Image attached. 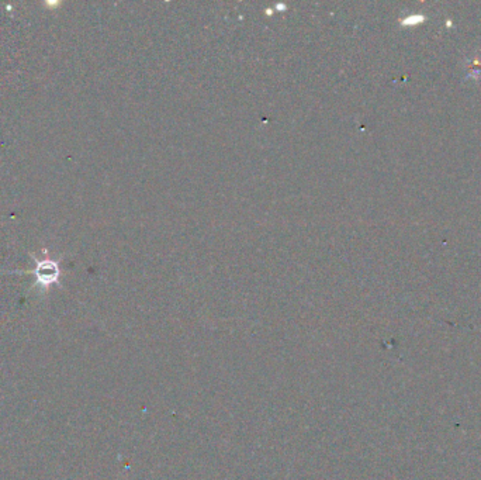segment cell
<instances>
[{
	"instance_id": "obj_1",
	"label": "cell",
	"mask_w": 481,
	"mask_h": 480,
	"mask_svg": "<svg viewBox=\"0 0 481 480\" xmlns=\"http://www.w3.org/2000/svg\"><path fill=\"white\" fill-rule=\"evenodd\" d=\"M36 276L37 280L43 285V286H48L53 285L58 280L60 276V268L58 264L50 259H43V261H37V266H36Z\"/></svg>"
}]
</instances>
